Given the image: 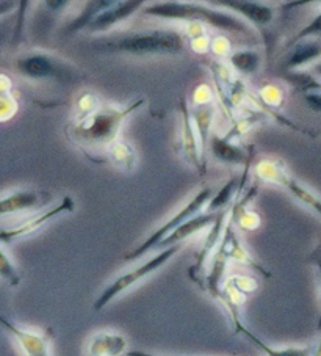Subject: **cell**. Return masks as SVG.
<instances>
[{
	"label": "cell",
	"mask_w": 321,
	"mask_h": 356,
	"mask_svg": "<svg viewBox=\"0 0 321 356\" xmlns=\"http://www.w3.org/2000/svg\"><path fill=\"white\" fill-rule=\"evenodd\" d=\"M0 280L7 282L11 287H17L22 281L19 270H17L7 251L2 248V243H0Z\"/></svg>",
	"instance_id": "26"
},
{
	"label": "cell",
	"mask_w": 321,
	"mask_h": 356,
	"mask_svg": "<svg viewBox=\"0 0 321 356\" xmlns=\"http://www.w3.org/2000/svg\"><path fill=\"white\" fill-rule=\"evenodd\" d=\"M321 58V40L320 38H307L295 42L293 49L290 51L286 67L288 71H299L307 65L313 63Z\"/></svg>",
	"instance_id": "19"
},
{
	"label": "cell",
	"mask_w": 321,
	"mask_h": 356,
	"mask_svg": "<svg viewBox=\"0 0 321 356\" xmlns=\"http://www.w3.org/2000/svg\"><path fill=\"white\" fill-rule=\"evenodd\" d=\"M311 262L313 264V267L317 268L318 280H320V287H321V247H318V248L315 250L313 253L311 254Z\"/></svg>",
	"instance_id": "34"
},
{
	"label": "cell",
	"mask_w": 321,
	"mask_h": 356,
	"mask_svg": "<svg viewBox=\"0 0 321 356\" xmlns=\"http://www.w3.org/2000/svg\"><path fill=\"white\" fill-rule=\"evenodd\" d=\"M307 38H320L321 40V11L313 17V19L307 24L306 27H302L298 33H296L290 44H295L301 40H307Z\"/></svg>",
	"instance_id": "29"
},
{
	"label": "cell",
	"mask_w": 321,
	"mask_h": 356,
	"mask_svg": "<svg viewBox=\"0 0 321 356\" xmlns=\"http://www.w3.org/2000/svg\"><path fill=\"white\" fill-rule=\"evenodd\" d=\"M212 196H213L212 188L210 187L201 188L199 192L191 196V200L187 202V204H183L181 209H179L174 216L170 217L163 225H160L157 229H154L143 242L138 243L137 247L132 248L129 253H126L124 261H127V262L137 261V259H140V257H145L146 254H149L151 251H156L158 243L162 242L166 236H170L172 231L179 228V226H181L183 222H187L188 218L195 217V216H197V213L206 211V207Z\"/></svg>",
	"instance_id": "5"
},
{
	"label": "cell",
	"mask_w": 321,
	"mask_h": 356,
	"mask_svg": "<svg viewBox=\"0 0 321 356\" xmlns=\"http://www.w3.org/2000/svg\"><path fill=\"white\" fill-rule=\"evenodd\" d=\"M317 331H318L317 343H315V347H312V356H321V317L317 325Z\"/></svg>",
	"instance_id": "35"
},
{
	"label": "cell",
	"mask_w": 321,
	"mask_h": 356,
	"mask_svg": "<svg viewBox=\"0 0 321 356\" xmlns=\"http://www.w3.org/2000/svg\"><path fill=\"white\" fill-rule=\"evenodd\" d=\"M223 5L254 26H268L274 19V10L270 5L254 2V0H223Z\"/></svg>",
	"instance_id": "17"
},
{
	"label": "cell",
	"mask_w": 321,
	"mask_h": 356,
	"mask_svg": "<svg viewBox=\"0 0 321 356\" xmlns=\"http://www.w3.org/2000/svg\"><path fill=\"white\" fill-rule=\"evenodd\" d=\"M74 209H76V201H74L72 196L66 195L55 206L49 207V209H46V211H42L40 213H36V216H33V217L24 220L22 223L13 226V228L0 229V243L10 245L15 241H19V238H22V237L33 234L35 231L41 229L42 226L47 225L49 222H52V220H55L57 217L74 212Z\"/></svg>",
	"instance_id": "8"
},
{
	"label": "cell",
	"mask_w": 321,
	"mask_h": 356,
	"mask_svg": "<svg viewBox=\"0 0 321 356\" xmlns=\"http://www.w3.org/2000/svg\"><path fill=\"white\" fill-rule=\"evenodd\" d=\"M147 2H149V0H121V2L113 5L110 10L104 11L101 16H97L96 19L86 27V30L91 33L108 32V30L118 26V24L127 21L129 17L133 16L137 11L143 10Z\"/></svg>",
	"instance_id": "12"
},
{
	"label": "cell",
	"mask_w": 321,
	"mask_h": 356,
	"mask_svg": "<svg viewBox=\"0 0 321 356\" xmlns=\"http://www.w3.org/2000/svg\"><path fill=\"white\" fill-rule=\"evenodd\" d=\"M181 113H182V149L185 161L199 171L201 175L206 173V161H204V151L201 146V140L197 137V132L191 120L185 101L181 102Z\"/></svg>",
	"instance_id": "13"
},
{
	"label": "cell",
	"mask_w": 321,
	"mask_h": 356,
	"mask_svg": "<svg viewBox=\"0 0 321 356\" xmlns=\"http://www.w3.org/2000/svg\"><path fill=\"white\" fill-rule=\"evenodd\" d=\"M256 175L261 181L268 184H276L298 200L302 206L311 209L312 212L321 217V198L312 192L311 188L306 187L304 184L288 173V170L283 167V163L279 161H273V159H265L261 163H257Z\"/></svg>",
	"instance_id": "6"
},
{
	"label": "cell",
	"mask_w": 321,
	"mask_h": 356,
	"mask_svg": "<svg viewBox=\"0 0 321 356\" xmlns=\"http://www.w3.org/2000/svg\"><path fill=\"white\" fill-rule=\"evenodd\" d=\"M181 250L182 245H174V247L158 250L156 251V254L149 256L146 261L138 264V266H135L132 270L116 276V278L113 281H110L108 284L104 287V291L99 293L94 303H92V311H104L110 303L121 297L122 293L132 289L133 286L140 284L143 280L149 278L151 275L158 272V270H162Z\"/></svg>",
	"instance_id": "4"
},
{
	"label": "cell",
	"mask_w": 321,
	"mask_h": 356,
	"mask_svg": "<svg viewBox=\"0 0 321 356\" xmlns=\"http://www.w3.org/2000/svg\"><path fill=\"white\" fill-rule=\"evenodd\" d=\"M229 212H231V209H227V211H223L218 213L215 223L207 229L208 232H207L206 238H204V243L199 250V253L196 254L193 266H191L188 270L190 280L193 281L195 284L199 286L202 291H204V276H206L207 264L210 261V257H212V254L215 253V250L218 248L221 238H223L227 220H229Z\"/></svg>",
	"instance_id": "9"
},
{
	"label": "cell",
	"mask_w": 321,
	"mask_h": 356,
	"mask_svg": "<svg viewBox=\"0 0 321 356\" xmlns=\"http://www.w3.org/2000/svg\"><path fill=\"white\" fill-rule=\"evenodd\" d=\"M208 148L215 161L227 165H245L249 161V154L245 148L232 141L229 137H221V135L212 134L208 141Z\"/></svg>",
	"instance_id": "18"
},
{
	"label": "cell",
	"mask_w": 321,
	"mask_h": 356,
	"mask_svg": "<svg viewBox=\"0 0 321 356\" xmlns=\"http://www.w3.org/2000/svg\"><path fill=\"white\" fill-rule=\"evenodd\" d=\"M191 120H193L197 137H199V140H201L202 151H204V154H206V149L208 148L210 137H212L213 107L208 106V104H201V106L196 107L193 115H191Z\"/></svg>",
	"instance_id": "23"
},
{
	"label": "cell",
	"mask_w": 321,
	"mask_h": 356,
	"mask_svg": "<svg viewBox=\"0 0 321 356\" xmlns=\"http://www.w3.org/2000/svg\"><path fill=\"white\" fill-rule=\"evenodd\" d=\"M108 157L115 167L121 168L122 171L133 170L135 163H137V152L132 148L127 141L116 140L115 143L108 148Z\"/></svg>",
	"instance_id": "24"
},
{
	"label": "cell",
	"mask_w": 321,
	"mask_h": 356,
	"mask_svg": "<svg viewBox=\"0 0 321 356\" xmlns=\"http://www.w3.org/2000/svg\"><path fill=\"white\" fill-rule=\"evenodd\" d=\"M16 7H17L16 0H0V17L10 15L11 11H15L16 13Z\"/></svg>",
	"instance_id": "33"
},
{
	"label": "cell",
	"mask_w": 321,
	"mask_h": 356,
	"mask_svg": "<svg viewBox=\"0 0 321 356\" xmlns=\"http://www.w3.org/2000/svg\"><path fill=\"white\" fill-rule=\"evenodd\" d=\"M313 3H321V0H288V2L281 5V8L290 11V10H296V8L306 7V5H313Z\"/></svg>",
	"instance_id": "32"
},
{
	"label": "cell",
	"mask_w": 321,
	"mask_h": 356,
	"mask_svg": "<svg viewBox=\"0 0 321 356\" xmlns=\"http://www.w3.org/2000/svg\"><path fill=\"white\" fill-rule=\"evenodd\" d=\"M218 213H212V212L204 211L201 213H197V216L188 218L187 222H183L181 226H179V228L172 231L170 236H166L163 241L158 243V247H157L156 251L174 247V245H182V242L187 241V238L199 234V232H202V231L208 229L210 226L215 223V220H217Z\"/></svg>",
	"instance_id": "14"
},
{
	"label": "cell",
	"mask_w": 321,
	"mask_h": 356,
	"mask_svg": "<svg viewBox=\"0 0 321 356\" xmlns=\"http://www.w3.org/2000/svg\"><path fill=\"white\" fill-rule=\"evenodd\" d=\"M246 176H243V179H238V177H231L223 187H221L217 193H213L212 198H210L208 204L206 207V212H212V213H218L227 211L231 209V202L233 201V196L236 193L240 192V188L243 187Z\"/></svg>",
	"instance_id": "22"
},
{
	"label": "cell",
	"mask_w": 321,
	"mask_h": 356,
	"mask_svg": "<svg viewBox=\"0 0 321 356\" xmlns=\"http://www.w3.org/2000/svg\"><path fill=\"white\" fill-rule=\"evenodd\" d=\"M240 334H243L246 339L251 341L254 346L261 350L265 356H312V346H290V347H273L262 341L261 337L256 336L252 331L246 327L242 328Z\"/></svg>",
	"instance_id": "21"
},
{
	"label": "cell",
	"mask_w": 321,
	"mask_h": 356,
	"mask_svg": "<svg viewBox=\"0 0 321 356\" xmlns=\"http://www.w3.org/2000/svg\"><path fill=\"white\" fill-rule=\"evenodd\" d=\"M224 282H226V284L232 286L233 289H237L242 293H245V296H251L252 292H256L258 289L257 280H254L249 275H242V273L232 275Z\"/></svg>",
	"instance_id": "28"
},
{
	"label": "cell",
	"mask_w": 321,
	"mask_h": 356,
	"mask_svg": "<svg viewBox=\"0 0 321 356\" xmlns=\"http://www.w3.org/2000/svg\"><path fill=\"white\" fill-rule=\"evenodd\" d=\"M0 327L13 337L24 356H54L51 334L19 327L3 314H0Z\"/></svg>",
	"instance_id": "10"
},
{
	"label": "cell",
	"mask_w": 321,
	"mask_h": 356,
	"mask_svg": "<svg viewBox=\"0 0 321 356\" xmlns=\"http://www.w3.org/2000/svg\"><path fill=\"white\" fill-rule=\"evenodd\" d=\"M141 13L149 17L165 21H188L202 22L206 26L232 32L238 35H251L252 29L242 17L229 11L210 7L199 2H185V0H163L151 3L141 10Z\"/></svg>",
	"instance_id": "2"
},
{
	"label": "cell",
	"mask_w": 321,
	"mask_h": 356,
	"mask_svg": "<svg viewBox=\"0 0 321 356\" xmlns=\"http://www.w3.org/2000/svg\"><path fill=\"white\" fill-rule=\"evenodd\" d=\"M127 339L120 331L102 330L92 334L86 343V353L88 356H122L126 355Z\"/></svg>",
	"instance_id": "15"
},
{
	"label": "cell",
	"mask_w": 321,
	"mask_h": 356,
	"mask_svg": "<svg viewBox=\"0 0 321 356\" xmlns=\"http://www.w3.org/2000/svg\"><path fill=\"white\" fill-rule=\"evenodd\" d=\"M229 63L237 72L254 74L261 67V55L252 49H243V51H236L231 55Z\"/></svg>",
	"instance_id": "25"
},
{
	"label": "cell",
	"mask_w": 321,
	"mask_h": 356,
	"mask_svg": "<svg viewBox=\"0 0 321 356\" xmlns=\"http://www.w3.org/2000/svg\"><path fill=\"white\" fill-rule=\"evenodd\" d=\"M17 74L28 81H60L71 74L63 60L46 52H28L15 60Z\"/></svg>",
	"instance_id": "7"
},
{
	"label": "cell",
	"mask_w": 321,
	"mask_h": 356,
	"mask_svg": "<svg viewBox=\"0 0 321 356\" xmlns=\"http://www.w3.org/2000/svg\"><path fill=\"white\" fill-rule=\"evenodd\" d=\"M92 47L99 52L126 54V55H177L183 52V36L172 29L141 30L112 35L96 40Z\"/></svg>",
	"instance_id": "3"
},
{
	"label": "cell",
	"mask_w": 321,
	"mask_h": 356,
	"mask_svg": "<svg viewBox=\"0 0 321 356\" xmlns=\"http://www.w3.org/2000/svg\"><path fill=\"white\" fill-rule=\"evenodd\" d=\"M221 242H223L224 248L227 251V256H229L231 261L245 264V266L256 270L258 273H262L265 276H271V273L267 272V270L263 268V266H261V264H258L254 257L249 254V251L245 248V245L240 242L237 232L233 229V218L231 217V212H229V220H227V225H226V229Z\"/></svg>",
	"instance_id": "16"
},
{
	"label": "cell",
	"mask_w": 321,
	"mask_h": 356,
	"mask_svg": "<svg viewBox=\"0 0 321 356\" xmlns=\"http://www.w3.org/2000/svg\"><path fill=\"white\" fill-rule=\"evenodd\" d=\"M16 2H17V7H16L15 27H13V42L15 44H17V42H19L24 36V30H26L27 16H28L30 5H32V0H16Z\"/></svg>",
	"instance_id": "27"
},
{
	"label": "cell",
	"mask_w": 321,
	"mask_h": 356,
	"mask_svg": "<svg viewBox=\"0 0 321 356\" xmlns=\"http://www.w3.org/2000/svg\"><path fill=\"white\" fill-rule=\"evenodd\" d=\"M145 99H138L126 107L86 108L66 129V134L77 146L83 149L108 151L118 140L120 129L133 112L143 106Z\"/></svg>",
	"instance_id": "1"
},
{
	"label": "cell",
	"mask_w": 321,
	"mask_h": 356,
	"mask_svg": "<svg viewBox=\"0 0 321 356\" xmlns=\"http://www.w3.org/2000/svg\"><path fill=\"white\" fill-rule=\"evenodd\" d=\"M126 356H170V355H157L151 352H143V350H129Z\"/></svg>",
	"instance_id": "36"
},
{
	"label": "cell",
	"mask_w": 321,
	"mask_h": 356,
	"mask_svg": "<svg viewBox=\"0 0 321 356\" xmlns=\"http://www.w3.org/2000/svg\"><path fill=\"white\" fill-rule=\"evenodd\" d=\"M49 201H51V195L41 190H16V192L0 196V217L33 211V209L46 206Z\"/></svg>",
	"instance_id": "11"
},
{
	"label": "cell",
	"mask_w": 321,
	"mask_h": 356,
	"mask_svg": "<svg viewBox=\"0 0 321 356\" xmlns=\"http://www.w3.org/2000/svg\"><path fill=\"white\" fill-rule=\"evenodd\" d=\"M121 0H86L82 10L79 11V15L66 26V33H77L86 30V27L96 19L97 16H101L104 11H107L116 5Z\"/></svg>",
	"instance_id": "20"
},
{
	"label": "cell",
	"mask_w": 321,
	"mask_h": 356,
	"mask_svg": "<svg viewBox=\"0 0 321 356\" xmlns=\"http://www.w3.org/2000/svg\"><path fill=\"white\" fill-rule=\"evenodd\" d=\"M71 0H42V5L49 13H61L65 11Z\"/></svg>",
	"instance_id": "31"
},
{
	"label": "cell",
	"mask_w": 321,
	"mask_h": 356,
	"mask_svg": "<svg viewBox=\"0 0 321 356\" xmlns=\"http://www.w3.org/2000/svg\"><path fill=\"white\" fill-rule=\"evenodd\" d=\"M304 102L312 112L321 113V90H313L308 91V93H304Z\"/></svg>",
	"instance_id": "30"
}]
</instances>
